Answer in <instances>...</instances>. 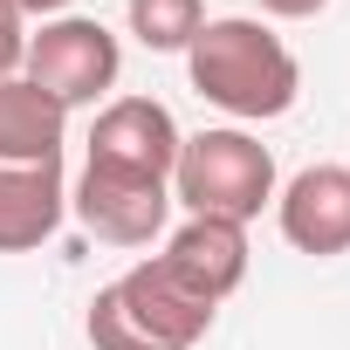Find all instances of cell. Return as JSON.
<instances>
[{"mask_svg": "<svg viewBox=\"0 0 350 350\" xmlns=\"http://www.w3.org/2000/svg\"><path fill=\"white\" fill-rule=\"evenodd\" d=\"M186 69H193V90L206 103H220L227 117L241 124H268V117H288L295 96H302V69L288 55V42L247 14H227V21H206L186 49Z\"/></svg>", "mask_w": 350, "mask_h": 350, "instance_id": "obj_1", "label": "cell"}, {"mask_svg": "<svg viewBox=\"0 0 350 350\" xmlns=\"http://www.w3.org/2000/svg\"><path fill=\"white\" fill-rule=\"evenodd\" d=\"M213 309L200 288H186L158 254L124 268L90 302V343L96 350H193L213 329Z\"/></svg>", "mask_w": 350, "mask_h": 350, "instance_id": "obj_2", "label": "cell"}, {"mask_svg": "<svg viewBox=\"0 0 350 350\" xmlns=\"http://www.w3.org/2000/svg\"><path fill=\"white\" fill-rule=\"evenodd\" d=\"M172 200H179L193 220H254L275 200V158L261 137L220 124L179 144V165H172Z\"/></svg>", "mask_w": 350, "mask_h": 350, "instance_id": "obj_3", "label": "cell"}, {"mask_svg": "<svg viewBox=\"0 0 350 350\" xmlns=\"http://www.w3.org/2000/svg\"><path fill=\"white\" fill-rule=\"evenodd\" d=\"M117 69H124V49H117V35H110L103 21H90V14H55V21H42V35H28V55H21V76H28L42 96H55L62 110H83V103L110 96Z\"/></svg>", "mask_w": 350, "mask_h": 350, "instance_id": "obj_4", "label": "cell"}, {"mask_svg": "<svg viewBox=\"0 0 350 350\" xmlns=\"http://www.w3.org/2000/svg\"><path fill=\"white\" fill-rule=\"evenodd\" d=\"M186 131L172 124V110L158 96H110L90 124V158L96 172H124V179H165L172 186V165H179Z\"/></svg>", "mask_w": 350, "mask_h": 350, "instance_id": "obj_5", "label": "cell"}, {"mask_svg": "<svg viewBox=\"0 0 350 350\" xmlns=\"http://www.w3.org/2000/svg\"><path fill=\"white\" fill-rule=\"evenodd\" d=\"M69 206L76 220L110 241V247H144L165 234V213H172V186L165 179H124V172H96L83 165V179L69 186Z\"/></svg>", "mask_w": 350, "mask_h": 350, "instance_id": "obj_6", "label": "cell"}, {"mask_svg": "<svg viewBox=\"0 0 350 350\" xmlns=\"http://www.w3.org/2000/svg\"><path fill=\"white\" fill-rule=\"evenodd\" d=\"M275 213H282V241L295 254H316V261L350 254V165L295 172L275 200Z\"/></svg>", "mask_w": 350, "mask_h": 350, "instance_id": "obj_7", "label": "cell"}, {"mask_svg": "<svg viewBox=\"0 0 350 350\" xmlns=\"http://www.w3.org/2000/svg\"><path fill=\"white\" fill-rule=\"evenodd\" d=\"M69 213V179L62 158L49 165H0V254H28L42 247Z\"/></svg>", "mask_w": 350, "mask_h": 350, "instance_id": "obj_8", "label": "cell"}, {"mask_svg": "<svg viewBox=\"0 0 350 350\" xmlns=\"http://www.w3.org/2000/svg\"><path fill=\"white\" fill-rule=\"evenodd\" d=\"M186 288H200L206 302H227L247 275V227L241 220H186L158 254Z\"/></svg>", "mask_w": 350, "mask_h": 350, "instance_id": "obj_9", "label": "cell"}, {"mask_svg": "<svg viewBox=\"0 0 350 350\" xmlns=\"http://www.w3.org/2000/svg\"><path fill=\"white\" fill-rule=\"evenodd\" d=\"M69 137V110L55 96H42L28 76L0 83V165H49L62 158Z\"/></svg>", "mask_w": 350, "mask_h": 350, "instance_id": "obj_10", "label": "cell"}, {"mask_svg": "<svg viewBox=\"0 0 350 350\" xmlns=\"http://www.w3.org/2000/svg\"><path fill=\"white\" fill-rule=\"evenodd\" d=\"M206 28V0H131V35L151 55H186Z\"/></svg>", "mask_w": 350, "mask_h": 350, "instance_id": "obj_11", "label": "cell"}, {"mask_svg": "<svg viewBox=\"0 0 350 350\" xmlns=\"http://www.w3.org/2000/svg\"><path fill=\"white\" fill-rule=\"evenodd\" d=\"M28 55V14L14 8V0H0V83H8Z\"/></svg>", "mask_w": 350, "mask_h": 350, "instance_id": "obj_12", "label": "cell"}, {"mask_svg": "<svg viewBox=\"0 0 350 350\" xmlns=\"http://www.w3.org/2000/svg\"><path fill=\"white\" fill-rule=\"evenodd\" d=\"M261 14H275V21H309V14H323L329 0H254Z\"/></svg>", "mask_w": 350, "mask_h": 350, "instance_id": "obj_13", "label": "cell"}, {"mask_svg": "<svg viewBox=\"0 0 350 350\" xmlns=\"http://www.w3.org/2000/svg\"><path fill=\"white\" fill-rule=\"evenodd\" d=\"M14 8H21V14H42V21H55V14L69 8V0H14Z\"/></svg>", "mask_w": 350, "mask_h": 350, "instance_id": "obj_14", "label": "cell"}]
</instances>
